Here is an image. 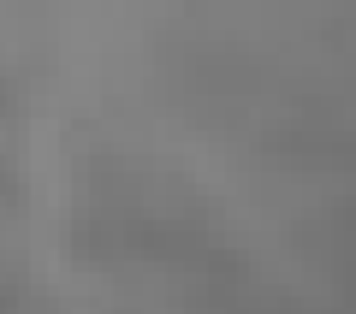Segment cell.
Masks as SVG:
<instances>
[{
    "label": "cell",
    "instance_id": "1",
    "mask_svg": "<svg viewBox=\"0 0 356 314\" xmlns=\"http://www.w3.org/2000/svg\"><path fill=\"white\" fill-rule=\"evenodd\" d=\"M72 255L95 273H154L178 290L250 267L220 201L184 166L95 149L72 184Z\"/></svg>",
    "mask_w": 356,
    "mask_h": 314
},
{
    "label": "cell",
    "instance_id": "2",
    "mask_svg": "<svg viewBox=\"0 0 356 314\" xmlns=\"http://www.w3.org/2000/svg\"><path fill=\"white\" fill-rule=\"evenodd\" d=\"M291 243H297V255H303L309 273L332 279V285L356 302V196H339V201H327V208H315L309 220H297Z\"/></svg>",
    "mask_w": 356,
    "mask_h": 314
},
{
    "label": "cell",
    "instance_id": "3",
    "mask_svg": "<svg viewBox=\"0 0 356 314\" xmlns=\"http://www.w3.org/2000/svg\"><path fill=\"white\" fill-rule=\"evenodd\" d=\"M6 314H60V302L42 285H24V279L13 273V285H6Z\"/></svg>",
    "mask_w": 356,
    "mask_h": 314
}]
</instances>
